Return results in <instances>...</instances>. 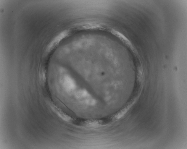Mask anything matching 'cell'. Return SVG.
Masks as SVG:
<instances>
[{"label":"cell","mask_w":187,"mask_h":149,"mask_svg":"<svg viewBox=\"0 0 187 149\" xmlns=\"http://www.w3.org/2000/svg\"><path fill=\"white\" fill-rule=\"evenodd\" d=\"M61 82L63 88L67 93L72 92L76 88V85L75 82L68 75L64 76L61 79Z\"/></svg>","instance_id":"6da1fadb"},{"label":"cell","mask_w":187,"mask_h":149,"mask_svg":"<svg viewBox=\"0 0 187 149\" xmlns=\"http://www.w3.org/2000/svg\"><path fill=\"white\" fill-rule=\"evenodd\" d=\"M75 96L77 98L83 100L86 103L91 98L89 94L84 90H80L77 91L75 93Z\"/></svg>","instance_id":"7a4b0ae2"}]
</instances>
